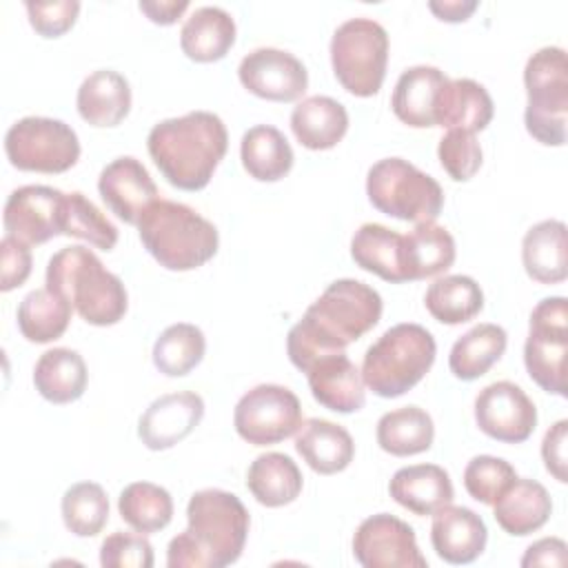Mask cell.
Returning <instances> with one entry per match:
<instances>
[{"instance_id":"3957f363","label":"cell","mask_w":568,"mask_h":568,"mask_svg":"<svg viewBox=\"0 0 568 568\" xmlns=\"http://www.w3.org/2000/svg\"><path fill=\"white\" fill-rule=\"evenodd\" d=\"M146 149L171 186L200 191L224 160L229 133L220 115L191 111L158 122L146 135Z\"/></svg>"},{"instance_id":"83f0119b","label":"cell","mask_w":568,"mask_h":568,"mask_svg":"<svg viewBox=\"0 0 568 568\" xmlns=\"http://www.w3.org/2000/svg\"><path fill=\"white\" fill-rule=\"evenodd\" d=\"M235 44V20L222 7L195 9L180 29V47L193 62H217Z\"/></svg>"},{"instance_id":"4316f807","label":"cell","mask_w":568,"mask_h":568,"mask_svg":"<svg viewBox=\"0 0 568 568\" xmlns=\"http://www.w3.org/2000/svg\"><path fill=\"white\" fill-rule=\"evenodd\" d=\"M521 262L530 280L539 284H559L568 277L566 224L544 220L530 226L521 240Z\"/></svg>"},{"instance_id":"ab89813d","label":"cell","mask_w":568,"mask_h":568,"mask_svg":"<svg viewBox=\"0 0 568 568\" xmlns=\"http://www.w3.org/2000/svg\"><path fill=\"white\" fill-rule=\"evenodd\" d=\"M206 337L200 326L178 322L166 326L153 344V364L166 377L189 375L204 357Z\"/></svg>"},{"instance_id":"44dd1931","label":"cell","mask_w":568,"mask_h":568,"mask_svg":"<svg viewBox=\"0 0 568 568\" xmlns=\"http://www.w3.org/2000/svg\"><path fill=\"white\" fill-rule=\"evenodd\" d=\"M75 106L80 118L91 126H118L131 111L129 80L113 69H98L82 80Z\"/></svg>"},{"instance_id":"ba28073f","label":"cell","mask_w":568,"mask_h":568,"mask_svg":"<svg viewBox=\"0 0 568 568\" xmlns=\"http://www.w3.org/2000/svg\"><path fill=\"white\" fill-rule=\"evenodd\" d=\"M366 195L379 213L413 224L435 222L444 206L439 182L404 158L375 162L366 175Z\"/></svg>"},{"instance_id":"cb8c5ba5","label":"cell","mask_w":568,"mask_h":568,"mask_svg":"<svg viewBox=\"0 0 568 568\" xmlns=\"http://www.w3.org/2000/svg\"><path fill=\"white\" fill-rule=\"evenodd\" d=\"M297 455L320 475H335L348 468L355 457V442L351 433L328 419L311 417L302 422L295 437Z\"/></svg>"},{"instance_id":"277c9868","label":"cell","mask_w":568,"mask_h":568,"mask_svg":"<svg viewBox=\"0 0 568 568\" xmlns=\"http://www.w3.org/2000/svg\"><path fill=\"white\" fill-rule=\"evenodd\" d=\"M47 288L62 295L91 326L118 324L129 295L122 280L106 271L100 257L87 246H64L47 264Z\"/></svg>"},{"instance_id":"74e56055","label":"cell","mask_w":568,"mask_h":568,"mask_svg":"<svg viewBox=\"0 0 568 568\" xmlns=\"http://www.w3.org/2000/svg\"><path fill=\"white\" fill-rule=\"evenodd\" d=\"M424 306L437 322L457 326L479 315L484 308V293L468 275H444L426 288Z\"/></svg>"},{"instance_id":"4dcf8cb0","label":"cell","mask_w":568,"mask_h":568,"mask_svg":"<svg viewBox=\"0 0 568 568\" xmlns=\"http://www.w3.org/2000/svg\"><path fill=\"white\" fill-rule=\"evenodd\" d=\"M89 373L82 355L73 348H49L33 366L36 390L51 404H71L87 390Z\"/></svg>"},{"instance_id":"7402d4cb","label":"cell","mask_w":568,"mask_h":568,"mask_svg":"<svg viewBox=\"0 0 568 568\" xmlns=\"http://www.w3.org/2000/svg\"><path fill=\"white\" fill-rule=\"evenodd\" d=\"M390 497L413 515H435L439 508L453 504L455 488L450 475L437 464H413L399 468L390 484Z\"/></svg>"},{"instance_id":"8d00e7d4","label":"cell","mask_w":568,"mask_h":568,"mask_svg":"<svg viewBox=\"0 0 568 568\" xmlns=\"http://www.w3.org/2000/svg\"><path fill=\"white\" fill-rule=\"evenodd\" d=\"M73 306L62 295L44 288H36L18 304V328L27 342L49 344L64 335L71 322Z\"/></svg>"},{"instance_id":"6da1fadb","label":"cell","mask_w":568,"mask_h":568,"mask_svg":"<svg viewBox=\"0 0 568 568\" xmlns=\"http://www.w3.org/2000/svg\"><path fill=\"white\" fill-rule=\"evenodd\" d=\"M382 311V295L373 286L351 277L331 282L286 335L291 364L308 373L317 359L344 353L351 342L377 326Z\"/></svg>"},{"instance_id":"ee69618b","label":"cell","mask_w":568,"mask_h":568,"mask_svg":"<svg viewBox=\"0 0 568 568\" xmlns=\"http://www.w3.org/2000/svg\"><path fill=\"white\" fill-rule=\"evenodd\" d=\"M437 158L450 180L468 182L481 166V146L475 133L448 129V133L439 140Z\"/></svg>"},{"instance_id":"2e32d148","label":"cell","mask_w":568,"mask_h":568,"mask_svg":"<svg viewBox=\"0 0 568 568\" xmlns=\"http://www.w3.org/2000/svg\"><path fill=\"white\" fill-rule=\"evenodd\" d=\"M64 195L60 189L44 184H27L4 202L2 224L7 235L22 240L24 244H44L62 235Z\"/></svg>"},{"instance_id":"5bb4252c","label":"cell","mask_w":568,"mask_h":568,"mask_svg":"<svg viewBox=\"0 0 568 568\" xmlns=\"http://www.w3.org/2000/svg\"><path fill=\"white\" fill-rule=\"evenodd\" d=\"M475 422L490 439L521 444L537 426V408L521 386L501 379L484 386L477 393Z\"/></svg>"},{"instance_id":"52a82bcc","label":"cell","mask_w":568,"mask_h":568,"mask_svg":"<svg viewBox=\"0 0 568 568\" xmlns=\"http://www.w3.org/2000/svg\"><path fill=\"white\" fill-rule=\"evenodd\" d=\"M528 104L526 131L546 146H561L568 138V64L561 47H541L524 67Z\"/></svg>"},{"instance_id":"e0dca14e","label":"cell","mask_w":568,"mask_h":568,"mask_svg":"<svg viewBox=\"0 0 568 568\" xmlns=\"http://www.w3.org/2000/svg\"><path fill=\"white\" fill-rule=\"evenodd\" d=\"M98 191L106 209L126 224H138L142 213L158 200L153 178L133 155H122L109 162L100 171Z\"/></svg>"},{"instance_id":"d6986e66","label":"cell","mask_w":568,"mask_h":568,"mask_svg":"<svg viewBox=\"0 0 568 568\" xmlns=\"http://www.w3.org/2000/svg\"><path fill=\"white\" fill-rule=\"evenodd\" d=\"M486 541V524L475 510L448 504L433 515L430 544L437 557L446 564H473L484 552Z\"/></svg>"},{"instance_id":"d6a6232c","label":"cell","mask_w":568,"mask_h":568,"mask_svg":"<svg viewBox=\"0 0 568 568\" xmlns=\"http://www.w3.org/2000/svg\"><path fill=\"white\" fill-rule=\"evenodd\" d=\"M457 248L453 235L435 224H417L404 235V275L406 282L426 280L448 271L455 262Z\"/></svg>"},{"instance_id":"9c48e42d","label":"cell","mask_w":568,"mask_h":568,"mask_svg":"<svg viewBox=\"0 0 568 568\" xmlns=\"http://www.w3.org/2000/svg\"><path fill=\"white\" fill-rule=\"evenodd\" d=\"M331 64L337 82L357 98L379 93L388 64V33L371 18L342 22L331 38Z\"/></svg>"},{"instance_id":"f907efd6","label":"cell","mask_w":568,"mask_h":568,"mask_svg":"<svg viewBox=\"0 0 568 568\" xmlns=\"http://www.w3.org/2000/svg\"><path fill=\"white\" fill-rule=\"evenodd\" d=\"M140 11L155 24H173L186 9H189V2L186 0H155V2H140L138 4Z\"/></svg>"},{"instance_id":"d4e9b609","label":"cell","mask_w":568,"mask_h":568,"mask_svg":"<svg viewBox=\"0 0 568 568\" xmlns=\"http://www.w3.org/2000/svg\"><path fill=\"white\" fill-rule=\"evenodd\" d=\"M552 513L548 490L528 477H517L493 504V517L499 528L513 537H526L539 530Z\"/></svg>"},{"instance_id":"484cf974","label":"cell","mask_w":568,"mask_h":568,"mask_svg":"<svg viewBox=\"0 0 568 568\" xmlns=\"http://www.w3.org/2000/svg\"><path fill=\"white\" fill-rule=\"evenodd\" d=\"M495 115V104L484 84L470 78H457L442 87L437 109H435V126L462 129V131H484Z\"/></svg>"},{"instance_id":"1f68e13d","label":"cell","mask_w":568,"mask_h":568,"mask_svg":"<svg viewBox=\"0 0 568 568\" xmlns=\"http://www.w3.org/2000/svg\"><path fill=\"white\" fill-rule=\"evenodd\" d=\"M304 486L302 470L284 453L257 455L246 470L248 493L266 508L293 504Z\"/></svg>"},{"instance_id":"681fc988","label":"cell","mask_w":568,"mask_h":568,"mask_svg":"<svg viewBox=\"0 0 568 568\" xmlns=\"http://www.w3.org/2000/svg\"><path fill=\"white\" fill-rule=\"evenodd\" d=\"M521 566H566V544L559 537H544L530 544L521 557Z\"/></svg>"},{"instance_id":"7dc6e473","label":"cell","mask_w":568,"mask_h":568,"mask_svg":"<svg viewBox=\"0 0 568 568\" xmlns=\"http://www.w3.org/2000/svg\"><path fill=\"white\" fill-rule=\"evenodd\" d=\"M31 248L18 237L4 235L0 242V291L9 293L31 275Z\"/></svg>"},{"instance_id":"ac0fdd59","label":"cell","mask_w":568,"mask_h":568,"mask_svg":"<svg viewBox=\"0 0 568 568\" xmlns=\"http://www.w3.org/2000/svg\"><path fill=\"white\" fill-rule=\"evenodd\" d=\"M204 417V399L193 390L166 393L149 404L138 422V437L149 450H166L193 433Z\"/></svg>"},{"instance_id":"e575fe53","label":"cell","mask_w":568,"mask_h":568,"mask_svg":"<svg viewBox=\"0 0 568 568\" xmlns=\"http://www.w3.org/2000/svg\"><path fill=\"white\" fill-rule=\"evenodd\" d=\"M506 344L508 335L499 324H477L453 344L448 368L462 382L479 379L501 359Z\"/></svg>"},{"instance_id":"bcb514c9","label":"cell","mask_w":568,"mask_h":568,"mask_svg":"<svg viewBox=\"0 0 568 568\" xmlns=\"http://www.w3.org/2000/svg\"><path fill=\"white\" fill-rule=\"evenodd\" d=\"M29 24L42 38L64 36L78 20V0H53V2H24Z\"/></svg>"},{"instance_id":"816d5d0a","label":"cell","mask_w":568,"mask_h":568,"mask_svg":"<svg viewBox=\"0 0 568 568\" xmlns=\"http://www.w3.org/2000/svg\"><path fill=\"white\" fill-rule=\"evenodd\" d=\"M479 7L475 0H444V2H428V9L444 22H464L470 13Z\"/></svg>"},{"instance_id":"30bf717a","label":"cell","mask_w":568,"mask_h":568,"mask_svg":"<svg viewBox=\"0 0 568 568\" xmlns=\"http://www.w3.org/2000/svg\"><path fill=\"white\" fill-rule=\"evenodd\" d=\"M4 153L18 171L64 173L80 160V140L62 120L27 115L9 126Z\"/></svg>"},{"instance_id":"4fadbf2b","label":"cell","mask_w":568,"mask_h":568,"mask_svg":"<svg viewBox=\"0 0 568 568\" xmlns=\"http://www.w3.org/2000/svg\"><path fill=\"white\" fill-rule=\"evenodd\" d=\"M353 555L364 568H426L415 530L395 515L366 517L353 535Z\"/></svg>"},{"instance_id":"5b68a950","label":"cell","mask_w":568,"mask_h":568,"mask_svg":"<svg viewBox=\"0 0 568 568\" xmlns=\"http://www.w3.org/2000/svg\"><path fill=\"white\" fill-rule=\"evenodd\" d=\"M138 231L146 253L166 271L200 268L213 260L220 246L215 224L173 200H155L142 213Z\"/></svg>"},{"instance_id":"7a4b0ae2","label":"cell","mask_w":568,"mask_h":568,"mask_svg":"<svg viewBox=\"0 0 568 568\" xmlns=\"http://www.w3.org/2000/svg\"><path fill=\"white\" fill-rule=\"evenodd\" d=\"M189 526L169 541V568H224L235 564L248 537V510L237 495L204 488L186 504Z\"/></svg>"},{"instance_id":"603a6c76","label":"cell","mask_w":568,"mask_h":568,"mask_svg":"<svg viewBox=\"0 0 568 568\" xmlns=\"http://www.w3.org/2000/svg\"><path fill=\"white\" fill-rule=\"evenodd\" d=\"M448 82L446 73L437 67L417 64L406 69L393 89L390 109L399 122L413 129L435 126V109L442 87Z\"/></svg>"},{"instance_id":"7bdbcfd3","label":"cell","mask_w":568,"mask_h":568,"mask_svg":"<svg viewBox=\"0 0 568 568\" xmlns=\"http://www.w3.org/2000/svg\"><path fill=\"white\" fill-rule=\"evenodd\" d=\"M515 479V468L506 459L493 455H477L464 468L466 493L486 506H493Z\"/></svg>"},{"instance_id":"8992f818","label":"cell","mask_w":568,"mask_h":568,"mask_svg":"<svg viewBox=\"0 0 568 568\" xmlns=\"http://www.w3.org/2000/svg\"><path fill=\"white\" fill-rule=\"evenodd\" d=\"M437 355L428 328L404 322L384 331L362 359V379L377 397H399L424 379Z\"/></svg>"},{"instance_id":"ffe728a7","label":"cell","mask_w":568,"mask_h":568,"mask_svg":"<svg viewBox=\"0 0 568 568\" xmlns=\"http://www.w3.org/2000/svg\"><path fill=\"white\" fill-rule=\"evenodd\" d=\"M306 377L313 399L333 413H357L366 404L362 373L346 353H333L317 359Z\"/></svg>"},{"instance_id":"7c38bea8","label":"cell","mask_w":568,"mask_h":568,"mask_svg":"<svg viewBox=\"0 0 568 568\" xmlns=\"http://www.w3.org/2000/svg\"><path fill=\"white\" fill-rule=\"evenodd\" d=\"M233 426L244 442L271 446L297 433L302 426V404L286 386L257 384L237 399Z\"/></svg>"},{"instance_id":"c3c4849f","label":"cell","mask_w":568,"mask_h":568,"mask_svg":"<svg viewBox=\"0 0 568 568\" xmlns=\"http://www.w3.org/2000/svg\"><path fill=\"white\" fill-rule=\"evenodd\" d=\"M566 442H568V419H559L557 424H552L541 442V459L546 470L559 481L566 484L568 481V473H566Z\"/></svg>"},{"instance_id":"9a60e30c","label":"cell","mask_w":568,"mask_h":568,"mask_svg":"<svg viewBox=\"0 0 568 568\" xmlns=\"http://www.w3.org/2000/svg\"><path fill=\"white\" fill-rule=\"evenodd\" d=\"M237 78L248 93L271 102H295L308 87V71L302 60L275 47L246 53L237 67Z\"/></svg>"},{"instance_id":"f1b7e54d","label":"cell","mask_w":568,"mask_h":568,"mask_svg":"<svg viewBox=\"0 0 568 568\" xmlns=\"http://www.w3.org/2000/svg\"><path fill=\"white\" fill-rule=\"evenodd\" d=\"M291 131L311 151L333 149L348 131V111L328 95L304 98L291 113Z\"/></svg>"},{"instance_id":"d590c367","label":"cell","mask_w":568,"mask_h":568,"mask_svg":"<svg viewBox=\"0 0 568 568\" xmlns=\"http://www.w3.org/2000/svg\"><path fill=\"white\" fill-rule=\"evenodd\" d=\"M375 437L384 453L395 457H410L433 446L435 424L424 408L402 406L379 417Z\"/></svg>"},{"instance_id":"b9f144b4","label":"cell","mask_w":568,"mask_h":568,"mask_svg":"<svg viewBox=\"0 0 568 568\" xmlns=\"http://www.w3.org/2000/svg\"><path fill=\"white\" fill-rule=\"evenodd\" d=\"M62 235L84 240L100 251H111L118 244L115 224L80 191L64 195Z\"/></svg>"},{"instance_id":"f6af8a7d","label":"cell","mask_w":568,"mask_h":568,"mask_svg":"<svg viewBox=\"0 0 568 568\" xmlns=\"http://www.w3.org/2000/svg\"><path fill=\"white\" fill-rule=\"evenodd\" d=\"M153 561V546L138 530H115L100 546V564L104 568H151Z\"/></svg>"},{"instance_id":"836d02e7","label":"cell","mask_w":568,"mask_h":568,"mask_svg":"<svg viewBox=\"0 0 568 568\" xmlns=\"http://www.w3.org/2000/svg\"><path fill=\"white\" fill-rule=\"evenodd\" d=\"M244 171L257 182H277L293 169V149L284 133L271 124L251 126L240 142Z\"/></svg>"},{"instance_id":"f546056e","label":"cell","mask_w":568,"mask_h":568,"mask_svg":"<svg viewBox=\"0 0 568 568\" xmlns=\"http://www.w3.org/2000/svg\"><path fill=\"white\" fill-rule=\"evenodd\" d=\"M351 257L359 268L375 273L386 282H406L404 235L384 224H362L351 240Z\"/></svg>"},{"instance_id":"8fae6325","label":"cell","mask_w":568,"mask_h":568,"mask_svg":"<svg viewBox=\"0 0 568 568\" xmlns=\"http://www.w3.org/2000/svg\"><path fill=\"white\" fill-rule=\"evenodd\" d=\"M568 300L544 297L530 313L524 364L530 379L546 393L566 397Z\"/></svg>"},{"instance_id":"60d3db41","label":"cell","mask_w":568,"mask_h":568,"mask_svg":"<svg viewBox=\"0 0 568 568\" xmlns=\"http://www.w3.org/2000/svg\"><path fill=\"white\" fill-rule=\"evenodd\" d=\"M62 521L75 537H95L109 521V497L95 481H78L62 495Z\"/></svg>"},{"instance_id":"f35d334b","label":"cell","mask_w":568,"mask_h":568,"mask_svg":"<svg viewBox=\"0 0 568 568\" xmlns=\"http://www.w3.org/2000/svg\"><path fill=\"white\" fill-rule=\"evenodd\" d=\"M118 513L124 524L142 535L160 532L173 519V499L166 488L151 481H133L118 497Z\"/></svg>"}]
</instances>
